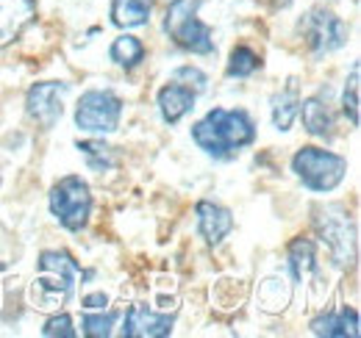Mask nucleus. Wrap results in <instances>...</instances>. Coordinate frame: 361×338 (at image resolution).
Here are the masks:
<instances>
[{
    "label": "nucleus",
    "instance_id": "f257e3e1",
    "mask_svg": "<svg viewBox=\"0 0 361 338\" xmlns=\"http://www.w3.org/2000/svg\"><path fill=\"white\" fill-rule=\"evenodd\" d=\"M192 142L214 161H231L256 142V120L245 108L214 106L203 120L192 125Z\"/></svg>",
    "mask_w": 361,
    "mask_h": 338
},
{
    "label": "nucleus",
    "instance_id": "f03ea898",
    "mask_svg": "<svg viewBox=\"0 0 361 338\" xmlns=\"http://www.w3.org/2000/svg\"><path fill=\"white\" fill-rule=\"evenodd\" d=\"M312 225H314L317 239L325 244V250L331 255V261L339 269H348L356 263L359 258V230H356V219L345 206H314L312 208Z\"/></svg>",
    "mask_w": 361,
    "mask_h": 338
},
{
    "label": "nucleus",
    "instance_id": "7ed1b4c3",
    "mask_svg": "<svg viewBox=\"0 0 361 338\" xmlns=\"http://www.w3.org/2000/svg\"><path fill=\"white\" fill-rule=\"evenodd\" d=\"M200 6L203 0H170L167 14H164V34L170 42L183 53L192 56H214V31L200 20Z\"/></svg>",
    "mask_w": 361,
    "mask_h": 338
},
{
    "label": "nucleus",
    "instance_id": "20e7f679",
    "mask_svg": "<svg viewBox=\"0 0 361 338\" xmlns=\"http://www.w3.org/2000/svg\"><path fill=\"white\" fill-rule=\"evenodd\" d=\"M39 277L34 280V302L37 308H61L75 289V277L81 263L67 250H45L39 253Z\"/></svg>",
    "mask_w": 361,
    "mask_h": 338
},
{
    "label": "nucleus",
    "instance_id": "39448f33",
    "mask_svg": "<svg viewBox=\"0 0 361 338\" xmlns=\"http://www.w3.org/2000/svg\"><path fill=\"white\" fill-rule=\"evenodd\" d=\"M47 208L53 213V219L70 230V233H81L90 225L92 216V189L81 175H64L50 186L47 194Z\"/></svg>",
    "mask_w": 361,
    "mask_h": 338
},
{
    "label": "nucleus",
    "instance_id": "423d86ee",
    "mask_svg": "<svg viewBox=\"0 0 361 338\" xmlns=\"http://www.w3.org/2000/svg\"><path fill=\"white\" fill-rule=\"evenodd\" d=\"M292 172L303 183V189H309L314 194H328L345 180L348 158H342L339 153H331L325 147L309 144L292 156Z\"/></svg>",
    "mask_w": 361,
    "mask_h": 338
},
{
    "label": "nucleus",
    "instance_id": "0eeeda50",
    "mask_svg": "<svg viewBox=\"0 0 361 338\" xmlns=\"http://www.w3.org/2000/svg\"><path fill=\"white\" fill-rule=\"evenodd\" d=\"M123 97L111 89H87L75 106V127L92 136H109L123 120Z\"/></svg>",
    "mask_w": 361,
    "mask_h": 338
},
{
    "label": "nucleus",
    "instance_id": "6e6552de",
    "mask_svg": "<svg viewBox=\"0 0 361 338\" xmlns=\"http://www.w3.org/2000/svg\"><path fill=\"white\" fill-rule=\"evenodd\" d=\"M298 31H300V37H303V42L309 47V53L314 56V58H322V56H328V53H336V50H342L348 39H350V28H348V23L339 17V14H334V11H328V8H309L300 20H298Z\"/></svg>",
    "mask_w": 361,
    "mask_h": 338
},
{
    "label": "nucleus",
    "instance_id": "1a4fd4ad",
    "mask_svg": "<svg viewBox=\"0 0 361 338\" xmlns=\"http://www.w3.org/2000/svg\"><path fill=\"white\" fill-rule=\"evenodd\" d=\"M67 92H70V84H64V81H39V84H34L25 94L28 120L37 123L42 130H53L64 117Z\"/></svg>",
    "mask_w": 361,
    "mask_h": 338
},
{
    "label": "nucleus",
    "instance_id": "9d476101",
    "mask_svg": "<svg viewBox=\"0 0 361 338\" xmlns=\"http://www.w3.org/2000/svg\"><path fill=\"white\" fill-rule=\"evenodd\" d=\"M176 316L173 313H156L153 308H147L145 302L128 305L126 316H123V330L120 336L126 338H164L173 333Z\"/></svg>",
    "mask_w": 361,
    "mask_h": 338
},
{
    "label": "nucleus",
    "instance_id": "9b49d317",
    "mask_svg": "<svg viewBox=\"0 0 361 338\" xmlns=\"http://www.w3.org/2000/svg\"><path fill=\"white\" fill-rule=\"evenodd\" d=\"M298 120H303V127L309 136L331 142L334 139V127H336V114H334V103H331V89H319L314 94H309L306 100H300V111Z\"/></svg>",
    "mask_w": 361,
    "mask_h": 338
},
{
    "label": "nucleus",
    "instance_id": "f8f14e48",
    "mask_svg": "<svg viewBox=\"0 0 361 338\" xmlns=\"http://www.w3.org/2000/svg\"><path fill=\"white\" fill-rule=\"evenodd\" d=\"M195 225H197V236L206 242V247H220L233 233V213L214 200H200L195 206Z\"/></svg>",
    "mask_w": 361,
    "mask_h": 338
},
{
    "label": "nucleus",
    "instance_id": "ddd939ff",
    "mask_svg": "<svg viewBox=\"0 0 361 338\" xmlns=\"http://www.w3.org/2000/svg\"><path fill=\"white\" fill-rule=\"evenodd\" d=\"M309 330L314 336H325V338H359L361 336L359 311L350 308V305L322 311V313H317L314 319L309 322Z\"/></svg>",
    "mask_w": 361,
    "mask_h": 338
},
{
    "label": "nucleus",
    "instance_id": "4468645a",
    "mask_svg": "<svg viewBox=\"0 0 361 338\" xmlns=\"http://www.w3.org/2000/svg\"><path fill=\"white\" fill-rule=\"evenodd\" d=\"M37 20V0H0V50L14 44Z\"/></svg>",
    "mask_w": 361,
    "mask_h": 338
},
{
    "label": "nucleus",
    "instance_id": "2eb2a0df",
    "mask_svg": "<svg viewBox=\"0 0 361 338\" xmlns=\"http://www.w3.org/2000/svg\"><path fill=\"white\" fill-rule=\"evenodd\" d=\"M195 103H197V94L180 81H167V84L159 89L156 94V106H159V114L167 125H178L186 114L195 111Z\"/></svg>",
    "mask_w": 361,
    "mask_h": 338
},
{
    "label": "nucleus",
    "instance_id": "dca6fc26",
    "mask_svg": "<svg viewBox=\"0 0 361 338\" xmlns=\"http://www.w3.org/2000/svg\"><path fill=\"white\" fill-rule=\"evenodd\" d=\"M300 100H303V97H300V84H298V78H289L286 84L272 94L270 120H272V127H275V130H281V133L292 130V125L298 123Z\"/></svg>",
    "mask_w": 361,
    "mask_h": 338
},
{
    "label": "nucleus",
    "instance_id": "f3484780",
    "mask_svg": "<svg viewBox=\"0 0 361 338\" xmlns=\"http://www.w3.org/2000/svg\"><path fill=\"white\" fill-rule=\"evenodd\" d=\"M153 3L156 0H111V8H109L111 25H117L123 31H128V28H145L150 23Z\"/></svg>",
    "mask_w": 361,
    "mask_h": 338
},
{
    "label": "nucleus",
    "instance_id": "a211bd4d",
    "mask_svg": "<svg viewBox=\"0 0 361 338\" xmlns=\"http://www.w3.org/2000/svg\"><path fill=\"white\" fill-rule=\"evenodd\" d=\"M286 266H289V275L295 283L306 280L312 272L317 269V244L312 239H292L286 244Z\"/></svg>",
    "mask_w": 361,
    "mask_h": 338
},
{
    "label": "nucleus",
    "instance_id": "6ab92c4d",
    "mask_svg": "<svg viewBox=\"0 0 361 338\" xmlns=\"http://www.w3.org/2000/svg\"><path fill=\"white\" fill-rule=\"evenodd\" d=\"M145 56H147V50H145L142 39H136L131 34H120V37L111 42V47H109V58H111L120 70H126V73L136 70V67L145 61Z\"/></svg>",
    "mask_w": 361,
    "mask_h": 338
},
{
    "label": "nucleus",
    "instance_id": "aec40b11",
    "mask_svg": "<svg viewBox=\"0 0 361 338\" xmlns=\"http://www.w3.org/2000/svg\"><path fill=\"white\" fill-rule=\"evenodd\" d=\"M75 150L87 158V167L92 172H109V169L117 167V153L111 144H106L103 139H84V142H75Z\"/></svg>",
    "mask_w": 361,
    "mask_h": 338
},
{
    "label": "nucleus",
    "instance_id": "412c9836",
    "mask_svg": "<svg viewBox=\"0 0 361 338\" xmlns=\"http://www.w3.org/2000/svg\"><path fill=\"white\" fill-rule=\"evenodd\" d=\"M262 70V56L253 50V47H247V44H236L233 50H231V56H228V64H226V75L228 78H236V81H242V78H250V75H256Z\"/></svg>",
    "mask_w": 361,
    "mask_h": 338
},
{
    "label": "nucleus",
    "instance_id": "4be33fe9",
    "mask_svg": "<svg viewBox=\"0 0 361 338\" xmlns=\"http://www.w3.org/2000/svg\"><path fill=\"white\" fill-rule=\"evenodd\" d=\"M339 106H342V114L348 117V123L353 127H359L361 125V64L359 61L350 67V75H348V81H345Z\"/></svg>",
    "mask_w": 361,
    "mask_h": 338
},
{
    "label": "nucleus",
    "instance_id": "5701e85b",
    "mask_svg": "<svg viewBox=\"0 0 361 338\" xmlns=\"http://www.w3.org/2000/svg\"><path fill=\"white\" fill-rule=\"evenodd\" d=\"M114 322H117V311H100V313H84V319H81V333L90 338H106L111 336V327H114Z\"/></svg>",
    "mask_w": 361,
    "mask_h": 338
},
{
    "label": "nucleus",
    "instance_id": "b1692460",
    "mask_svg": "<svg viewBox=\"0 0 361 338\" xmlns=\"http://www.w3.org/2000/svg\"><path fill=\"white\" fill-rule=\"evenodd\" d=\"M173 81H180V84H186L197 97L209 89V75L203 73V70H197V67H192V64H183L178 70H173Z\"/></svg>",
    "mask_w": 361,
    "mask_h": 338
},
{
    "label": "nucleus",
    "instance_id": "393cba45",
    "mask_svg": "<svg viewBox=\"0 0 361 338\" xmlns=\"http://www.w3.org/2000/svg\"><path fill=\"white\" fill-rule=\"evenodd\" d=\"M75 325H73V316L70 313H53L42 325V336L45 338H75Z\"/></svg>",
    "mask_w": 361,
    "mask_h": 338
},
{
    "label": "nucleus",
    "instance_id": "a878e982",
    "mask_svg": "<svg viewBox=\"0 0 361 338\" xmlns=\"http://www.w3.org/2000/svg\"><path fill=\"white\" fill-rule=\"evenodd\" d=\"M81 308L84 311H103V308H109V294L94 292V294L81 296Z\"/></svg>",
    "mask_w": 361,
    "mask_h": 338
},
{
    "label": "nucleus",
    "instance_id": "bb28decb",
    "mask_svg": "<svg viewBox=\"0 0 361 338\" xmlns=\"http://www.w3.org/2000/svg\"><path fill=\"white\" fill-rule=\"evenodd\" d=\"M275 11H281V8H289L292 6V0H267Z\"/></svg>",
    "mask_w": 361,
    "mask_h": 338
}]
</instances>
